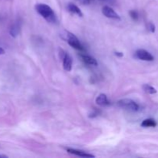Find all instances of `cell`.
<instances>
[{"label":"cell","mask_w":158,"mask_h":158,"mask_svg":"<svg viewBox=\"0 0 158 158\" xmlns=\"http://www.w3.org/2000/svg\"><path fill=\"white\" fill-rule=\"evenodd\" d=\"M148 30H149L151 32H155L156 27H155V26H154V23H148Z\"/></svg>","instance_id":"9a60e30c"},{"label":"cell","mask_w":158,"mask_h":158,"mask_svg":"<svg viewBox=\"0 0 158 158\" xmlns=\"http://www.w3.org/2000/svg\"><path fill=\"white\" fill-rule=\"evenodd\" d=\"M81 58L83 60V61L85 63L88 65H91V66H97L98 63H97V60H96L94 57L90 56L88 55H82Z\"/></svg>","instance_id":"30bf717a"},{"label":"cell","mask_w":158,"mask_h":158,"mask_svg":"<svg viewBox=\"0 0 158 158\" xmlns=\"http://www.w3.org/2000/svg\"><path fill=\"white\" fill-rule=\"evenodd\" d=\"M20 32V24L19 23H15L12 26L9 30V33L12 37H16Z\"/></svg>","instance_id":"8fae6325"},{"label":"cell","mask_w":158,"mask_h":158,"mask_svg":"<svg viewBox=\"0 0 158 158\" xmlns=\"http://www.w3.org/2000/svg\"><path fill=\"white\" fill-rule=\"evenodd\" d=\"M117 104L120 107L133 112H135L139 110V105L131 99H122L117 102Z\"/></svg>","instance_id":"3957f363"},{"label":"cell","mask_w":158,"mask_h":158,"mask_svg":"<svg viewBox=\"0 0 158 158\" xmlns=\"http://www.w3.org/2000/svg\"><path fill=\"white\" fill-rule=\"evenodd\" d=\"M100 1H107V0H100Z\"/></svg>","instance_id":"ffe728a7"},{"label":"cell","mask_w":158,"mask_h":158,"mask_svg":"<svg viewBox=\"0 0 158 158\" xmlns=\"http://www.w3.org/2000/svg\"><path fill=\"white\" fill-rule=\"evenodd\" d=\"M61 37L63 40H64L65 41H66L69 43V46L73 47L74 49L80 51L84 50L83 45L80 43V40H78V38L74 34L71 33V32H68V31H64V32L61 33Z\"/></svg>","instance_id":"7a4b0ae2"},{"label":"cell","mask_w":158,"mask_h":158,"mask_svg":"<svg viewBox=\"0 0 158 158\" xmlns=\"http://www.w3.org/2000/svg\"><path fill=\"white\" fill-rule=\"evenodd\" d=\"M67 9L73 15H77L80 17H83V14L82 12V11L80 10V9L78 6H76L73 3H69L67 6Z\"/></svg>","instance_id":"ba28073f"},{"label":"cell","mask_w":158,"mask_h":158,"mask_svg":"<svg viewBox=\"0 0 158 158\" xmlns=\"http://www.w3.org/2000/svg\"><path fill=\"white\" fill-rule=\"evenodd\" d=\"M96 103H97V105L101 106H108L110 104V102L108 100L107 97H106L105 94H101L97 97L96 99Z\"/></svg>","instance_id":"9c48e42d"},{"label":"cell","mask_w":158,"mask_h":158,"mask_svg":"<svg viewBox=\"0 0 158 158\" xmlns=\"http://www.w3.org/2000/svg\"><path fill=\"white\" fill-rule=\"evenodd\" d=\"M102 12L103 15L109 19H112L115 20H120V16L112 9L111 7L108 6H103L102 9Z\"/></svg>","instance_id":"8992f818"},{"label":"cell","mask_w":158,"mask_h":158,"mask_svg":"<svg viewBox=\"0 0 158 158\" xmlns=\"http://www.w3.org/2000/svg\"><path fill=\"white\" fill-rule=\"evenodd\" d=\"M66 151L71 154H74L76 156L81 157H95V156L93 154H88V153L85 152L83 151H80V150H76L73 149V148H66Z\"/></svg>","instance_id":"52a82bcc"},{"label":"cell","mask_w":158,"mask_h":158,"mask_svg":"<svg viewBox=\"0 0 158 158\" xmlns=\"http://www.w3.org/2000/svg\"><path fill=\"white\" fill-rule=\"evenodd\" d=\"M2 54H5V50L2 48L0 47V55H2Z\"/></svg>","instance_id":"d6986e66"},{"label":"cell","mask_w":158,"mask_h":158,"mask_svg":"<svg viewBox=\"0 0 158 158\" xmlns=\"http://www.w3.org/2000/svg\"><path fill=\"white\" fill-rule=\"evenodd\" d=\"M157 126V123L154 119H146L141 123V127H155Z\"/></svg>","instance_id":"7c38bea8"},{"label":"cell","mask_w":158,"mask_h":158,"mask_svg":"<svg viewBox=\"0 0 158 158\" xmlns=\"http://www.w3.org/2000/svg\"><path fill=\"white\" fill-rule=\"evenodd\" d=\"M60 56L63 59V68L66 71L69 72L72 69V66H73V59L70 56L68 52H64L63 49L60 50Z\"/></svg>","instance_id":"277c9868"},{"label":"cell","mask_w":158,"mask_h":158,"mask_svg":"<svg viewBox=\"0 0 158 158\" xmlns=\"http://www.w3.org/2000/svg\"><path fill=\"white\" fill-rule=\"evenodd\" d=\"M135 57L138 60H143V61H153L154 60V57L153 56L152 54L143 49H137L136 51Z\"/></svg>","instance_id":"5b68a950"},{"label":"cell","mask_w":158,"mask_h":158,"mask_svg":"<svg viewBox=\"0 0 158 158\" xmlns=\"http://www.w3.org/2000/svg\"><path fill=\"white\" fill-rule=\"evenodd\" d=\"M130 15H131V18H132L134 20H135V21H137V20L138 19L139 15H138V12H137V11L135 10L130 11Z\"/></svg>","instance_id":"5bb4252c"},{"label":"cell","mask_w":158,"mask_h":158,"mask_svg":"<svg viewBox=\"0 0 158 158\" xmlns=\"http://www.w3.org/2000/svg\"><path fill=\"white\" fill-rule=\"evenodd\" d=\"M97 115H98V113H97V111H94V112H92L90 114H89V117H92V118H93V117H97Z\"/></svg>","instance_id":"e0dca14e"},{"label":"cell","mask_w":158,"mask_h":158,"mask_svg":"<svg viewBox=\"0 0 158 158\" xmlns=\"http://www.w3.org/2000/svg\"><path fill=\"white\" fill-rule=\"evenodd\" d=\"M115 55L119 57H122L123 56V52H115Z\"/></svg>","instance_id":"ac0fdd59"},{"label":"cell","mask_w":158,"mask_h":158,"mask_svg":"<svg viewBox=\"0 0 158 158\" xmlns=\"http://www.w3.org/2000/svg\"><path fill=\"white\" fill-rule=\"evenodd\" d=\"M143 89L144 90V92L148 93L149 94H157V89L154 87V86H151L149 84H144L143 85Z\"/></svg>","instance_id":"4fadbf2b"},{"label":"cell","mask_w":158,"mask_h":158,"mask_svg":"<svg viewBox=\"0 0 158 158\" xmlns=\"http://www.w3.org/2000/svg\"><path fill=\"white\" fill-rule=\"evenodd\" d=\"M80 3H82L83 5H88L90 3L91 0H79Z\"/></svg>","instance_id":"2e32d148"},{"label":"cell","mask_w":158,"mask_h":158,"mask_svg":"<svg viewBox=\"0 0 158 158\" xmlns=\"http://www.w3.org/2000/svg\"><path fill=\"white\" fill-rule=\"evenodd\" d=\"M35 8L36 12L41 16H43L48 23H55L56 21V15L53 10L48 5L40 3V4H37Z\"/></svg>","instance_id":"6da1fadb"}]
</instances>
